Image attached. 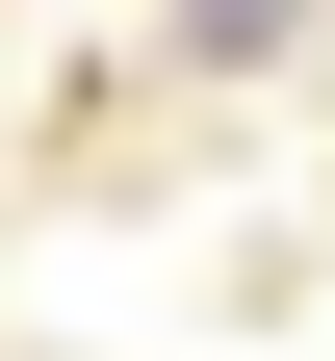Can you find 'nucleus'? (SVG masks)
I'll list each match as a JSON object with an SVG mask.
<instances>
[{"label": "nucleus", "instance_id": "obj_1", "mask_svg": "<svg viewBox=\"0 0 335 361\" xmlns=\"http://www.w3.org/2000/svg\"><path fill=\"white\" fill-rule=\"evenodd\" d=\"M284 26H310V0H181V52H284Z\"/></svg>", "mask_w": 335, "mask_h": 361}]
</instances>
